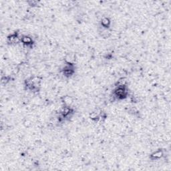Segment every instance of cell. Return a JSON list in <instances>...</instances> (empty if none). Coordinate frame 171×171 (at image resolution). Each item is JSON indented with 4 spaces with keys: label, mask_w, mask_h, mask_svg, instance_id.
<instances>
[{
    "label": "cell",
    "mask_w": 171,
    "mask_h": 171,
    "mask_svg": "<svg viewBox=\"0 0 171 171\" xmlns=\"http://www.w3.org/2000/svg\"><path fill=\"white\" fill-rule=\"evenodd\" d=\"M128 88L127 85L120 86H116V88L114 90L113 95L114 98L116 100H124L127 98L128 96Z\"/></svg>",
    "instance_id": "obj_1"
},
{
    "label": "cell",
    "mask_w": 171,
    "mask_h": 171,
    "mask_svg": "<svg viewBox=\"0 0 171 171\" xmlns=\"http://www.w3.org/2000/svg\"><path fill=\"white\" fill-rule=\"evenodd\" d=\"M74 65L73 63H68L64 66L62 69V73L64 76L70 78L74 74Z\"/></svg>",
    "instance_id": "obj_2"
},
{
    "label": "cell",
    "mask_w": 171,
    "mask_h": 171,
    "mask_svg": "<svg viewBox=\"0 0 171 171\" xmlns=\"http://www.w3.org/2000/svg\"><path fill=\"white\" fill-rule=\"evenodd\" d=\"M73 109L70 108V106H65L62 109L60 112V116L62 117V118L64 120H65L66 118H67L71 116L73 114Z\"/></svg>",
    "instance_id": "obj_3"
},
{
    "label": "cell",
    "mask_w": 171,
    "mask_h": 171,
    "mask_svg": "<svg viewBox=\"0 0 171 171\" xmlns=\"http://www.w3.org/2000/svg\"><path fill=\"white\" fill-rule=\"evenodd\" d=\"M8 42L10 44H16L20 42V37L18 32H15L8 36Z\"/></svg>",
    "instance_id": "obj_4"
},
{
    "label": "cell",
    "mask_w": 171,
    "mask_h": 171,
    "mask_svg": "<svg viewBox=\"0 0 171 171\" xmlns=\"http://www.w3.org/2000/svg\"><path fill=\"white\" fill-rule=\"evenodd\" d=\"M20 42L25 46H31L34 44L32 38L27 36H23L20 37Z\"/></svg>",
    "instance_id": "obj_5"
},
{
    "label": "cell",
    "mask_w": 171,
    "mask_h": 171,
    "mask_svg": "<svg viewBox=\"0 0 171 171\" xmlns=\"http://www.w3.org/2000/svg\"><path fill=\"white\" fill-rule=\"evenodd\" d=\"M162 156H163V152H162V150L159 149L158 150L152 153L150 156V159L155 160L160 159Z\"/></svg>",
    "instance_id": "obj_6"
},
{
    "label": "cell",
    "mask_w": 171,
    "mask_h": 171,
    "mask_svg": "<svg viewBox=\"0 0 171 171\" xmlns=\"http://www.w3.org/2000/svg\"><path fill=\"white\" fill-rule=\"evenodd\" d=\"M100 23H101V25L103 28L108 29L110 26L111 21L108 18H106V17H105V18H103L102 19Z\"/></svg>",
    "instance_id": "obj_7"
},
{
    "label": "cell",
    "mask_w": 171,
    "mask_h": 171,
    "mask_svg": "<svg viewBox=\"0 0 171 171\" xmlns=\"http://www.w3.org/2000/svg\"><path fill=\"white\" fill-rule=\"evenodd\" d=\"M100 115H101V113L98 112V111H95V112H92L91 113L90 115V118L93 121H98L100 118Z\"/></svg>",
    "instance_id": "obj_8"
},
{
    "label": "cell",
    "mask_w": 171,
    "mask_h": 171,
    "mask_svg": "<svg viewBox=\"0 0 171 171\" xmlns=\"http://www.w3.org/2000/svg\"><path fill=\"white\" fill-rule=\"evenodd\" d=\"M64 105L66 106H70L72 103V100L71 97L70 96H66L65 98H64Z\"/></svg>",
    "instance_id": "obj_9"
},
{
    "label": "cell",
    "mask_w": 171,
    "mask_h": 171,
    "mask_svg": "<svg viewBox=\"0 0 171 171\" xmlns=\"http://www.w3.org/2000/svg\"><path fill=\"white\" fill-rule=\"evenodd\" d=\"M127 85V80L125 78H120L119 80H118L116 86H126Z\"/></svg>",
    "instance_id": "obj_10"
}]
</instances>
